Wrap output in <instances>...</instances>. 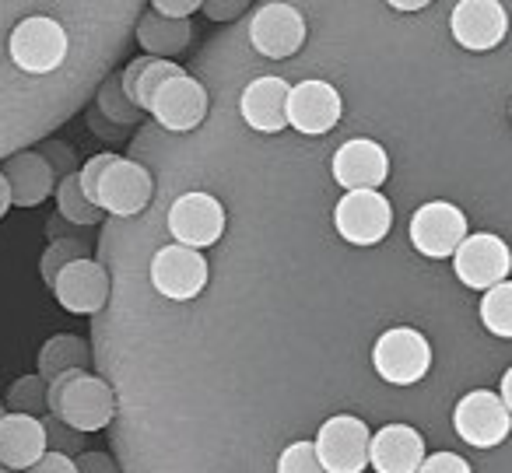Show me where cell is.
Segmentation results:
<instances>
[{"mask_svg": "<svg viewBox=\"0 0 512 473\" xmlns=\"http://www.w3.org/2000/svg\"><path fill=\"white\" fill-rule=\"evenodd\" d=\"M372 365L390 386H414L432 368V344L414 326H393L372 347Z\"/></svg>", "mask_w": 512, "mask_h": 473, "instance_id": "6da1fadb", "label": "cell"}, {"mask_svg": "<svg viewBox=\"0 0 512 473\" xmlns=\"http://www.w3.org/2000/svg\"><path fill=\"white\" fill-rule=\"evenodd\" d=\"M67 50H71V39H67L64 25L46 15H32L18 22L8 39L11 60L25 74H53L67 60Z\"/></svg>", "mask_w": 512, "mask_h": 473, "instance_id": "7a4b0ae2", "label": "cell"}, {"mask_svg": "<svg viewBox=\"0 0 512 473\" xmlns=\"http://www.w3.org/2000/svg\"><path fill=\"white\" fill-rule=\"evenodd\" d=\"M313 442L327 473H362L372 466V431L355 414L327 417Z\"/></svg>", "mask_w": 512, "mask_h": 473, "instance_id": "3957f363", "label": "cell"}, {"mask_svg": "<svg viewBox=\"0 0 512 473\" xmlns=\"http://www.w3.org/2000/svg\"><path fill=\"white\" fill-rule=\"evenodd\" d=\"M334 228L351 246H379L393 228V207L379 190H348L334 207Z\"/></svg>", "mask_w": 512, "mask_h": 473, "instance_id": "277c9868", "label": "cell"}, {"mask_svg": "<svg viewBox=\"0 0 512 473\" xmlns=\"http://www.w3.org/2000/svg\"><path fill=\"white\" fill-rule=\"evenodd\" d=\"M411 246L428 260H446L467 239V214L449 200H428L411 214Z\"/></svg>", "mask_w": 512, "mask_h": 473, "instance_id": "5b68a950", "label": "cell"}, {"mask_svg": "<svg viewBox=\"0 0 512 473\" xmlns=\"http://www.w3.org/2000/svg\"><path fill=\"white\" fill-rule=\"evenodd\" d=\"M453 428L474 449H495L509 438L512 431V410L505 400L491 389H474L467 393L453 410Z\"/></svg>", "mask_w": 512, "mask_h": 473, "instance_id": "8992f818", "label": "cell"}, {"mask_svg": "<svg viewBox=\"0 0 512 473\" xmlns=\"http://www.w3.org/2000/svg\"><path fill=\"white\" fill-rule=\"evenodd\" d=\"M309 25L292 4H260L249 18V43L260 57L288 60L306 46Z\"/></svg>", "mask_w": 512, "mask_h": 473, "instance_id": "52a82bcc", "label": "cell"}, {"mask_svg": "<svg viewBox=\"0 0 512 473\" xmlns=\"http://www.w3.org/2000/svg\"><path fill=\"white\" fill-rule=\"evenodd\" d=\"M453 274L470 291H488L495 284L509 281L512 274V249L505 239L491 232H474L463 239V246L453 253Z\"/></svg>", "mask_w": 512, "mask_h": 473, "instance_id": "ba28073f", "label": "cell"}, {"mask_svg": "<svg viewBox=\"0 0 512 473\" xmlns=\"http://www.w3.org/2000/svg\"><path fill=\"white\" fill-rule=\"evenodd\" d=\"M151 284L169 302H193L207 288V260L193 246H162L151 256Z\"/></svg>", "mask_w": 512, "mask_h": 473, "instance_id": "9c48e42d", "label": "cell"}, {"mask_svg": "<svg viewBox=\"0 0 512 473\" xmlns=\"http://www.w3.org/2000/svg\"><path fill=\"white\" fill-rule=\"evenodd\" d=\"M169 232L179 246L207 249L225 235V207L218 197L204 190H190L172 200L169 207Z\"/></svg>", "mask_w": 512, "mask_h": 473, "instance_id": "30bf717a", "label": "cell"}, {"mask_svg": "<svg viewBox=\"0 0 512 473\" xmlns=\"http://www.w3.org/2000/svg\"><path fill=\"white\" fill-rule=\"evenodd\" d=\"M449 32L467 53H491L509 36V11L502 0H460L449 15Z\"/></svg>", "mask_w": 512, "mask_h": 473, "instance_id": "8fae6325", "label": "cell"}, {"mask_svg": "<svg viewBox=\"0 0 512 473\" xmlns=\"http://www.w3.org/2000/svg\"><path fill=\"white\" fill-rule=\"evenodd\" d=\"M148 116H155L158 127L169 134H190L207 116V88L193 74H176L155 92Z\"/></svg>", "mask_w": 512, "mask_h": 473, "instance_id": "7c38bea8", "label": "cell"}, {"mask_svg": "<svg viewBox=\"0 0 512 473\" xmlns=\"http://www.w3.org/2000/svg\"><path fill=\"white\" fill-rule=\"evenodd\" d=\"M57 417L74 431H102L113 424L116 417V396L106 379L92 372H78V379L67 386L64 400H60Z\"/></svg>", "mask_w": 512, "mask_h": 473, "instance_id": "4fadbf2b", "label": "cell"}, {"mask_svg": "<svg viewBox=\"0 0 512 473\" xmlns=\"http://www.w3.org/2000/svg\"><path fill=\"white\" fill-rule=\"evenodd\" d=\"M151 193H155L151 172L141 162H134V158L116 155L113 165L102 172L99 207L106 214H113V218H137L151 204Z\"/></svg>", "mask_w": 512, "mask_h": 473, "instance_id": "5bb4252c", "label": "cell"}, {"mask_svg": "<svg viewBox=\"0 0 512 473\" xmlns=\"http://www.w3.org/2000/svg\"><path fill=\"white\" fill-rule=\"evenodd\" d=\"M344 102L341 92H337L330 81H299L292 85V95H288V127H295L306 137H323L341 123Z\"/></svg>", "mask_w": 512, "mask_h": 473, "instance_id": "9a60e30c", "label": "cell"}, {"mask_svg": "<svg viewBox=\"0 0 512 473\" xmlns=\"http://www.w3.org/2000/svg\"><path fill=\"white\" fill-rule=\"evenodd\" d=\"M109 270L102 267L99 260H88V256H81V260L67 263L64 270H60L57 284H53V295H57V302L64 305L71 316H95V312L106 309L109 302Z\"/></svg>", "mask_w": 512, "mask_h": 473, "instance_id": "2e32d148", "label": "cell"}, {"mask_svg": "<svg viewBox=\"0 0 512 473\" xmlns=\"http://www.w3.org/2000/svg\"><path fill=\"white\" fill-rule=\"evenodd\" d=\"M334 183L344 190H379L390 179V155L383 144L369 141V137H351L334 151Z\"/></svg>", "mask_w": 512, "mask_h": 473, "instance_id": "e0dca14e", "label": "cell"}, {"mask_svg": "<svg viewBox=\"0 0 512 473\" xmlns=\"http://www.w3.org/2000/svg\"><path fill=\"white\" fill-rule=\"evenodd\" d=\"M288 95L292 85L285 78H256L242 88L239 116L256 134H281L288 127Z\"/></svg>", "mask_w": 512, "mask_h": 473, "instance_id": "ac0fdd59", "label": "cell"}, {"mask_svg": "<svg viewBox=\"0 0 512 473\" xmlns=\"http://www.w3.org/2000/svg\"><path fill=\"white\" fill-rule=\"evenodd\" d=\"M4 176L11 183V197L18 207H39L57 193V169L43 151H18L4 162Z\"/></svg>", "mask_w": 512, "mask_h": 473, "instance_id": "d6986e66", "label": "cell"}, {"mask_svg": "<svg viewBox=\"0 0 512 473\" xmlns=\"http://www.w3.org/2000/svg\"><path fill=\"white\" fill-rule=\"evenodd\" d=\"M46 424L32 414H4L0 417V463L8 470H29L46 456Z\"/></svg>", "mask_w": 512, "mask_h": 473, "instance_id": "ffe728a7", "label": "cell"}, {"mask_svg": "<svg viewBox=\"0 0 512 473\" xmlns=\"http://www.w3.org/2000/svg\"><path fill=\"white\" fill-rule=\"evenodd\" d=\"M425 463V438L411 424H386L372 435V470L418 473Z\"/></svg>", "mask_w": 512, "mask_h": 473, "instance_id": "44dd1931", "label": "cell"}, {"mask_svg": "<svg viewBox=\"0 0 512 473\" xmlns=\"http://www.w3.org/2000/svg\"><path fill=\"white\" fill-rule=\"evenodd\" d=\"M137 43H141V50L148 57L172 60L183 50H190L193 25L190 18H169V15H158V11H148L137 22Z\"/></svg>", "mask_w": 512, "mask_h": 473, "instance_id": "7402d4cb", "label": "cell"}, {"mask_svg": "<svg viewBox=\"0 0 512 473\" xmlns=\"http://www.w3.org/2000/svg\"><path fill=\"white\" fill-rule=\"evenodd\" d=\"M88 358H92V351H88L85 340L74 337V333H57L39 351V375L50 382L60 372H67V368H85Z\"/></svg>", "mask_w": 512, "mask_h": 473, "instance_id": "603a6c76", "label": "cell"}, {"mask_svg": "<svg viewBox=\"0 0 512 473\" xmlns=\"http://www.w3.org/2000/svg\"><path fill=\"white\" fill-rule=\"evenodd\" d=\"M57 211L64 221H71V225H81V228H92L99 225L102 218H106V211H102L99 204H92V200L85 197V190H81V179L78 172H67L64 179L57 183Z\"/></svg>", "mask_w": 512, "mask_h": 473, "instance_id": "cb8c5ba5", "label": "cell"}, {"mask_svg": "<svg viewBox=\"0 0 512 473\" xmlns=\"http://www.w3.org/2000/svg\"><path fill=\"white\" fill-rule=\"evenodd\" d=\"M95 109H99L109 123H116V127H137V123H141V116H144V109L127 95L120 74H109V78L102 81L99 99H95Z\"/></svg>", "mask_w": 512, "mask_h": 473, "instance_id": "d4e9b609", "label": "cell"}, {"mask_svg": "<svg viewBox=\"0 0 512 473\" xmlns=\"http://www.w3.org/2000/svg\"><path fill=\"white\" fill-rule=\"evenodd\" d=\"M481 323L491 337L512 340V281H502L484 291L481 298Z\"/></svg>", "mask_w": 512, "mask_h": 473, "instance_id": "484cf974", "label": "cell"}, {"mask_svg": "<svg viewBox=\"0 0 512 473\" xmlns=\"http://www.w3.org/2000/svg\"><path fill=\"white\" fill-rule=\"evenodd\" d=\"M176 74H183V67L176 64V60H162V57H151V64L141 71V78H137V85L130 88V99L137 102V106L148 113L151 109V99H155V92L165 85L169 78H176Z\"/></svg>", "mask_w": 512, "mask_h": 473, "instance_id": "4316f807", "label": "cell"}, {"mask_svg": "<svg viewBox=\"0 0 512 473\" xmlns=\"http://www.w3.org/2000/svg\"><path fill=\"white\" fill-rule=\"evenodd\" d=\"M46 389H50V382H46L39 372L22 375V379H15V386L8 389V410L11 414L36 417L39 410H46Z\"/></svg>", "mask_w": 512, "mask_h": 473, "instance_id": "83f0119b", "label": "cell"}, {"mask_svg": "<svg viewBox=\"0 0 512 473\" xmlns=\"http://www.w3.org/2000/svg\"><path fill=\"white\" fill-rule=\"evenodd\" d=\"M81 256H85V246H81L78 239H71V235H67V239H50L43 260H39V274H43L46 288H53L57 277H60V270H64L67 263L81 260Z\"/></svg>", "mask_w": 512, "mask_h": 473, "instance_id": "f1b7e54d", "label": "cell"}, {"mask_svg": "<svg viewBox=\"0 0 512 473\" xmlns=\"http://www.w3.org/2000/svg\"><path fill=\"white\" fill-rule=\"evenodd\" d=\"M278 473H327L316 442H292L278 456Z\"/></svg>", "mask_w": 512, "mask_h": 473, "instance_id": "f546056e", "label": "cell"}, {"mask_svg": "<svg viewBox=\"0 0 512 473\" xmlns=\"http://www.w3.org/2000/svg\"><path fill=\"white\" fill-rule=\"evenodd\" d=\"M116 155H109V151H102V155H92L85 165H81L78 179H81V190H85V197L92 200V204H99V183H102V172L113 165Z\"/></svg>", "mask_w": 512, "mask_h": 473, "instance_id": "4dcf8cb0", "label": "cell"}, {"mask_svg": "<svg viewBox=\"0 0 512 473\" xmlns=\"http://www.w3.org/2000/svg\"><path fill=\"white\" fill-rule=\"evenodd\" d=\"M418 473H474V470H470L467 459L456 456V452H432V456H425Z\"/></svg>", "mask_w": 512, "mask_h": 473, "instance_id": "1f68e13d", "label": "cell"}, {"mask_svg": "<svg viewBox=\"0 0 512 473\" xmlns=\"http://www.w3.org/2000/svg\"><path fill=\"white\" fill-rule=\"evenodd\" d=\"M249 4L253 0H204V15L211 18V22H235L239 15H246Z\"/></svg>", "mask_w": 512, "mask_h": 473, "instance_id": "d6a6232c", "label": "cell"}, {"mask_svg": "<svg viewBox=\"0 0 512 473\" xmlns=\"http://www.w3.org/2000/svg\"><path fill=\"white\" fill-rule=\"evenodd\" d=\"M25 473H78V459H71L67 452H46L36 466H29Z\"/></svg>", "mask_w": 512, "mask_h": 473, "instance_id": "836d02e7", "label": "cell"}, {"mask_svg": "<svg viewBox=\"0 0 512 473\" xmlns=\"http://www.w3.org/2000/svg\"><path fill=\"white\" fill-rule=\"evenodd\" d=\"M200 8H204V0H151V11L169 18H190Z\"/></svg>", "mask_w": 512, "mask_h": 473, "instance_id": "e575fe53", "label": "cell"}, {"mask_svg": "<svg viewBox=\"0 0 512 473\" xmlns=\"http://www.w3.org/2000/svg\"><path fill=\"white\" fill-rule=\"evenodd\" d=\"M78 473H120L109 452H81L78 456Z\"/></svg>", "mask_w": 512, "mask_h": 473, "instance_id": "d590c367", "label": "cell"}, {"mask_svg": "<svg viewBox=\"0 0 512 473\" xmlns=\"http://www.w3.org/2000/svg\"><path fill=\"white\" fill-rule=\"evenodd\" d=\"M393 11H400V15H414V11H425L432 0H386Z\"/></svg>", "mask_w": 512, "mask_h": 473, "instance_id": "8d00e7d4", "label": "cell"}, {"mask_svg": "<svg viewBox=\"0 0 512 473\" xmlns=\"http://www.w3.org/2000/svg\"><path fill=\"white\" fill-rule=\"evenodd\" d=\"M11 204H15V197H11V183H8V176L0 172V218L11 211Z\"/></svg>", "mask_w": 512, "mask_h": 473, "instance_id": "74e56055", "label": "cell"}, {"mask_svg": "<svg viewBox=\"0 0 512 473\" xmlns=\"http://www.w3.org/2000/svg\"><path fill=\"white\" fill-rule=\"evenodd\" d=\"M498 389H502V393H498V396H502V400H505V407L512 410V368H505V375H502V386H498Z\"/></svg>", "mask_w": 512, "mask_h": 473, "instance_id": "f35d334b", "label": "cell"}, {"mask_svg": "<svg viewBox=\"0 0 512 473\" xmlns=\"http://www.w3.org/2000/svg\"><path fill=\"white\" fill-rule=\"evenodd\" d=\"M509 120H512V106H509Z\"/></svg>", "mask_w": 512, "mask_h": 473, "instance_id": "ab89813d", "label": "cell"}]
</instances>
